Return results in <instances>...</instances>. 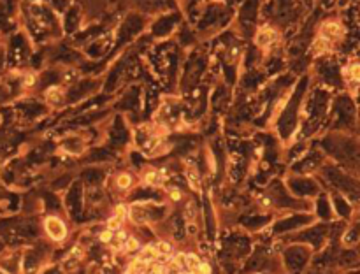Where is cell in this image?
<instances>
[{
  "mask_svg": "<svg viewBox=\"0 0 360 274\" xmlns=\"http://www.w3.org/2000/svg\"><path fill=\"white\" fill-rule=\"evenodd\" d=\"M299 239H302V241H311L315 246H320L323 243V239H325V229L323 227H316V229H311V230H307V232H304L302 236L299 237Z\"/></svg>",
  "mask_w": 360,
  "mask_h": 274,
  "instance_id": "6",
  "label": "cell"
},
{
  "mask_svg": "<svg viewBox=\"0 0 360 274\" xmlns=\"http://www.w3.org/2000/svg\"><path fill=\"white\" fill-rule=\"evenodd\" d=\"M74 78H76V72H74V70H70V72H67L65 76H63L65 81H70V79H74Z\"/></svg>",
  "mask_w": 360,
  "mask_h": 274,
  "instance_id": "18",
  "label": "cell"
},
{
  "mask_svg": "<svg viewBox=\"0 0 360 274\" xmlns=\"http://www.w3.org/2000/svg\"><path fill=\"white\" fill-rule=\"evenodd\" d=\"M255 41H256V44H259L260 47L267 49V47H271L276 41H278V34H276L274 29H271V27H266V29L259 30Z\"/></svg>",
  "mask_w": 360,
  "mask_h": 274,
  "instance_id": "5",
  "label": "cell"
},
{
  "mask_svg": "<svg viewBox=\"0 0 360 274\" xmlns=\"http://www.w3.org/2000/svg\"><path fill=\"white\" fill-rule=\"evenodd\" d=\"M187 178H188V183L193 186L195 190L200 188V178H199V170L195 169V165H188L187 167Z\"/></svg>",
  "mask_w": 360,
  "mask_h": 274,
  "instance_id": "10",
  "label": "cell"
},
{
  "mask_svg": "<svg viewBox=\"0 0 360 274\" xmlns=\"http://www.w3.org/2000/svg\"><path fill=\"white\" fill-rule=\"evenodd\" d=\"M19 265H21V259H19V255H9L7 259H4L2 262H0V269H4V271H7L9 274L18 272Z\"/></svg>",
  "mask_w": 360,
  "mask_h": 274,
  "instance_id": "8",
  "label": "cell"
},
{
  "mask_svg": "<svg viewBox=\"0 0 360 274\" xmlns=\"http://www.w3.org/2000/svg\"><path fill=\"white\" fill-rule=\"evenodd\" d=\"M158 252H160V253H169V252H171V246H169L167 243H160V244H158Z\"/></svg>",
  "mask_w": 360,
  "mask_h": 274,
  "instance_id": "16",
  "label": "cell"
},
{
  "mask_svg": "<svg viewBox=\"0 0 360 274\" xmlns=\"http://www.w3.org/2000/svg\"><path fill=\"white\" fill-rule=\"evenodd\" d=\"M345 243L346 244H355V243H357V230H350V232H348L346 234V236H345Z\"/></svg>",
  "mask_w": 360,
  "mask_h": 274,
  "instance_id": "15",
  "label": "cell"
},
{
  "mask_svg": "<svg viewBox=\"0 0 360 274\" xmlns=\"http://www.w3.org/2000/svg\"><path fill=\"white\" fill-rule=\"evenodd\" d=\"M111 237H113V232H111V230H108V232H104V234H102V236H100V239L104 241V243H109V241H111Z\"/></svg>",
  "mask_w": 360,
  "mask_h": 274,
  "instance_id": "17",
  "label": "cell"
},
{
  "mask_svg": "<svg viewBox=\"0 0 360 274\" xmlns=\"http://www.w3.org/2000/svg\"><path fill=\"white\" fill-rule=\"evenodd\" d=\"M306 221H310L307 216H297V218H292V220H287V221H281L279 225H276L274 230L276 232H285V230H292V229H297L300 225H304Z\"/></svg>",
  "mask_w": 360,
  "mask_h": 274,
  "instance_id": "7",
  "label": "cell"
},
{
  "mask_svg": "<svg viewBox=\"0 0 360 274\" xmlns=\"http://www.w3.org/2000/svg\"><path fill=\"white\" fill-rule=\"evenodd\" d=\"M188 274H200V272H197V271H190Z\"/></svg>",
  "mask_w": 360,
  "mask_h": 274,
  "instance_id": "21",
  "label": "cell"
},
{
  "mask_svg": "<svg viewBox=\"0 0 360 274\" xmlns=\"http://www.w3.org/2000/svg\"><path fill=\"white\" fill-rule=\"evenodd\" d=\"M44 225H46V232H47V236H49L51 239H55V241H62L63 237H65L67 229H65V225H63V221L60 220V218H57V216L47 218Z\"/></svg>",
  "mask_w": 360,
  "mask_h": 274,
  "instance_id": "3",
  "label": "cell"
},
{
  "mask_svg": "<svg viewBox=\"0 0 360 274\" xmlns=\"http://www.w3.org/2000/svg\"><path fill=\"white\" fill-rule=\"evenodd\" d=\"M358 70H360V67H358V63H350V65L345 69V76L348 81H351V83H357L358 81Z\"/></svg>",
  "mask_w": 360,
  "mask_h": 274,
  "instance_id": "12",
  "label": "cell"
},
{
  "mask_svg": "<svg viewBox=\"0 0 360 274\" xmlns=\"http://www.w3.org/2000/svg\"><path fill=\"white\" fill-rule=\"evenodd\" d=\"M313 47H315L316 53H325V51L330 49V41H329V39H325V37H322V35H320V37L315 41V46H313Z\"/></svg>",
  "mask_w": 360,
  "mask_h": 274,
  "instance_id": "14",
  "label": "cell"
},
{
  "mask_svg": "<svg viewBox=\"0 0 360 274\" xmlns=\"http://www.w3.org/2000/svg\"><path fill=\"white\" fill-rule=\"evenodd\" d=\"M320 35L325 39H329V41H338V39H341L343 35H345V30H343V27L339 25V23L336 21H325L322 25V29H320Z\"/></svg>",
  "mask_w": 360,
  "mask_h": 274,
  "instance_id": "4",
  "label": "cell"
},
{
  "mask_svg": "<svg viewBox=\"0 0 360 274\" xmlns=\"http://www.w3.org/2000/svg\"><path fill=\"white\" fill-rule=\"evenodd\" d=\"M63 86L60 85H53V86H49L46 91H44V97L47 98L49 102H53V104H58V102H62V98H63Z\"/></svg>",
  "mask_w": 360,
  "mask_h": 274,
  "instance_id": "9",
  "label": "cell"
},
{
  "mask_svg": "<svg viewBox=\"0 0 360 274\" xmlns=\"http://www.w3.org/2000/svg\"><path fill=\"white\" fill-rule=\"evenodd\" d=\"M32 83H34V76H27V79H25V86H32Z\"/></svg>",
  "mask_w": 360,
  "mask_h": 274,
  "instance_id": "20",
  "label": "cell"
},
{
  "mask_svg": "<svg viewBox=\"0 0 360 274\" xmlns=\"http://www.w3.org/2000/svg\"><path fill=\"white\" fill-rule=\"evenodd\" d=\"M171 195H172V198H174V201H179L181 193H179V190H172V192H171Z\"/></svg>",
  "mask_w": 360,
  "mask_h": 274,
  "instance_id": "19",
  "label": "cell"
},
{
  "mask_svg": "<svg viewBox=\"0 0 360 274\" xmlns=\"http://www.w3.org/2000/svg\"><path fill=\"white\" fill-rule=\"evenodd\" d=\"M132 176H130L128 172H121L120 176L116 178V185H118V188H121V190H126V188H130L132 186Z\"/></svg>",
  "mask_w": 360,
  "mask_h": 274,
  "instance_id": "13",
  "label": "cell"
},
{
  "mask_svg": "<svg viewBox=\"0 0 360 274\" xmlns=\"http://www.w3.org/2000/svg\"><path fill=\"white\" fill-rule=\"evenodd\" d=\"M164 216H165V208H160V206L139 202V204H134L132 208H130V218L139 225L149 223V221H157Z\"/></svg>",
  "mask_w": 360,
  "mask_h": 274,
  "instance_id": "1",
  "label": "cell"
},
{
  "mask_svg": "<svg viewBox=\"0 0 360 274\" xmlns=\"http://www.w3.org/2000/svg\"><path fill=\"white\" fill-rule=\"evenodd\" d=\"M307 259H310V250L304 248V246H290L285 252V264H287L288 271H300L306 265Z\"/></svg>",
  "mask_w": 360,
  "mask_h": 274,
  "instance_id": "2",
  "label": "cell"
},
{
  "mask_svg": "<svg viewBox=\"0 0 360 274\" xmlns=\"http://www.w3.org/2000/svg\"><path fill=\"white\" fill-rule=\"evenodd\" d=\"M144 181L148 185H162L164 183V170H149L144 176Z\"/></svg>",
  "mask_w": 360,
  "mask_h": 274,
  "instance_id": "11",
  "label": "cell"
}]
</instances>
